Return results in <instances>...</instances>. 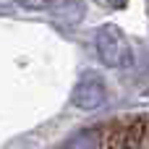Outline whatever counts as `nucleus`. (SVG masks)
Returning a JSON list of instances; mask_svg holds the SVG:
<instances>
[{
    "mask_svg": "<svg viewBox=\"0 0 149 149\" xmlns=\"http://www.w3.org/2000/svg\"><path fill=\"white\" fill-rule=\"evenodd\" d=\"M102 149H123V120H115L102 131Z\"/></svg>",
    "mask_w": 149,
    "mask_h": 149,
    "instance_id": "nucleus-4",
    "label": "nucleus"
},
{
    "mask_svg": "<svg viewBox=\"0 0 149 149\" xmlns=\"http://www.w3.org/2000/svg\"><path fill=\"white\" fill-rule=\"evenodd\" d=\"M24 10H47V8H52L58 0H16Z\"/></svg>",
    "mask_w": 149,
    "mask_h": 149,
    "instance_id": "nucleus-5",
    "label": "nucleus"
},
{
    "mask_svg": "<svg viewBox=\"0 0 149 149\" xmlns=\"http://www.w3.org/2000/svg\"><path fill=\"white\" fill-rule=\"evenodd\" d=\"M147 128H149L147 115H134V118L123 120V149H139L147 141Z\"/></svg>",
    "mask_w": 149,
    "mask_h": 149,
    "instance_id": "nucleus-3",
    "label": "nucleus"
},
{
    "mask_svg": "<svg viewBox=\"0 0 149 149\" xmlns=\"http://www.w3.org/2000/svg\"><path fill=\"white\" fill-rule=\"evenodd\" d=\"M97 55L107 68H128L134 63V52L131 45L126 42V37L120 34V29L115 26H102L97 31Z\"/></svg>",
    "mask_w": 149,
    "mask_h": 149,
    "instance_id": "nucleus-1",
    "label": "nucleus"
},
{
    "mask_svg": "<svg viewBox=\"0 0 149 149\" xmlns=\"http://www.w3.org/2000/svg\"><path fill=\"white\" fill-rule=\"evenodd\" d=\"M107 97V89H105V81L97 76V73H86L76 86H73V94H71V102L81 110H97Z\"/></svg>",
    "mask_w": 149,
    "mask_h": 149,
    "instance_id": "nucleus-2",
    "label": "nucleus"
}]
</instances>
